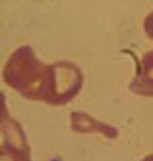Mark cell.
<instances>
[{"instance_id": "obj_2", "label": "cell", "mask_w": 153, "mask_h": 161, "mask_svg": "<svg viewBox=\"0 0 153 161\" xmlns=\"http://www.w3.org/2000/svg\"><path fill=\"white\" fill-rule=\"evenodd\" d=\"M144 28L146 35L153 39V11L146 16L144 22Z\"/></svg>"}, {"instance_id": "obj_1", "label": "cell", "mask_w": 153, "mask_h": 161, "mask_svg": "<svg viewBox=\"0 0 153 161\" xmlns=\"http://www.w3.org/2000/svg\"><path fill=\"white\" fill-rule=\"evenodd\" d=\"M130 88L138 95L153 97V51L147 52L143 56Z\"/></svg>"}, {"instance_id": "obj_3", "label": "cell", "mask_w": 153, "mask_h": 161, "mask_svg": "<svg viewBox=\"0 0 153 161\" xmlns=\"http://www.w3.org/2000/svg\"><path fill=\"white\" fill-rule=\"evenodd\" d=\"M141 161H153V153L148 154Z\"/></svg>"}]
</instances>
